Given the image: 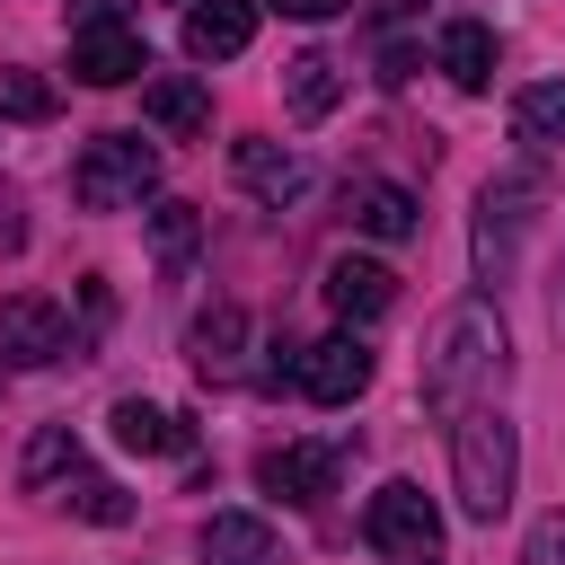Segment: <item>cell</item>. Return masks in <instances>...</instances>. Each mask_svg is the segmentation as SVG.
<instances>
[{
	"mask_svg": "<svg viewBox=\"0 0 565 565\" xmlns=\"http://www.w3.org/2000/svg\"><path fill=\"white\" fill-rule=\"evenodd\" d=\"M494 371H503V318H494L486 300H468V309L441 318V335H433V353H424V406L459 424Z\"/></svg>",
	"mask_w": 565,
	"mask_h": 565,
	"instance_id": "cell-1",
	"label": "cell"
},
{
	"mask_svg": "<svg viewBox=\"0 0 565 565\" xmlns=\"http://www.w3.org/2000/svg\"><path fill=\"white\" fill-rule=\"evenodd\" d=\"M512 468H521V441L494 406H468L450 424V486H459V512L468 521H503L512 512Z\"/></svg>",
	"mask_w": 565,
	"mask_h": 565,
	"instance_id": "cell-2",
	"label": "cell"
},
{
	"mask_svg": "<svg viewBox=\"0 0 565 565\" xmlns=\"http://www.w3.org/2000/svg\"><path fill=\"white\" fill-rule=\"evenodd\" d=\"M539 203H547V168H503V177H486V194H477V282L494 291L503 274H512V256H521V230L539 221Z\"/></svg>",
	"mask_w": 565,
	"mask_h": 565,
	"instance_id": "cell-3",
	"label": "cell"
},
{
	"mask_svg": "<svg viewBox=\"0 0 565 565\" xmlns=\"http://www.w3.org/2000/svg\"><path fill=\"white\" fill-rule=\"evenodd\" d=\"M150 185H159V150L141 132H97L79 150V168H71V203L79 212H132Z\"/></svg>",
	"mask_w": 565,
	"mask_h": 565,
	"instance_id": "cell-4",
	"label": "cell"
},
{
	"mask_svg": "<svg viewBox=\"0 0 565 565\" xmlns=\"http://www.w3.org/2000/svg\"><path fill=\"white\" fill-rule=\"evenodd\" d=\"M362 539H371L388 565H441V512H433V494L406 486V477H388V486L362 503Z\"/></svg>",
	"mask_w": 565,
	"mask_h": 565,
	"instance_id": "cell-5",
	"label": "cell"
},
{
	"mask_svg": "<svg viewBox=\"0 0 565 565\" xmlns=\"http://www.w3.org/2000/svg\"><path fill=\"white\" fill-rule=\"evenodd\" d=\"M71 71H79L88 88H124V79H141V71H150L141 26H132L124 9L88 0V9H79V35H71Z\"/></svg>",
	"mask_w": 565,
	"mask_h": 565,
	"instance_id": "cell-6",
	"label": "cell"
},
{
	"mask_svg": "<svg viewBox=\"0 0 565 565\" xmlns=\"http://www.w3.org/2000/svg\"><path fill=\"white\" fill-rule=\"evenodd\" d=\"M62 353H71V309H62L53 291L0 300V362H9V371H44V362H62Z\"/></svg>",
	"mask_w": 565,
	"mask_h": 565,
	"instance_id": "cell-7",
	"label": "cell"
},
{
	"mask_svg": "<svg viewBox=\"0 0 565 565\" xmlns=\"http://www.w3.org/2000/svg\"><path fill=\"white\" fill-rule=\"evenodd\" d=\"M291 388H300L309 406H353V397L371 388V344H362V335H318V344H300Z\"/></svg>",
	"mask_w": 565,
	"mask_h": 565,
	"instance_id": "cell-8",
	"label": "cell"
},
{
	"mask_svg": "<svg viewBox=\"0 0 565 565\" xmlns=\"http://www.w3.org/2000/svg\"><path fill=\"white\" fill-rule=\"evenodd\" d=\"M335 477H344V441H282V450H265L256 459V486L265 494H282V503H327L335 494Z\"/></svg>",
	"mask_w": 565,
	"mask_h": 565,
	"instance_id": "cell-9",
	"label": "cell"
},
{
	"mask_svg": "<svg viewBox=\"0 0 565 565\" xmlns=\"http://www.w3.org/2000/svg\"><path fill=\"white\" fill-rule=\"evenodd\" d=\"M230 177H238L256 203H274V212L309 194V159L282 150V141H230Z\"/></svg>",
	"mask_w": 565,
	"mask_h": 565,
	"instance_id": "cell-10",
	"label": "cell"
},
{
	"mask_svg": "<svg viewBox=\"0 0 565 565\" xmlns=\"http://www.w3.org/2000/svg\"><path fill=\"white\" fill-rule=\"evenodd\" d=\"M344 221L362 230V238H415V194L406 185H388V177H344Z\"/></svg>",
	"mask_w": 565,
	"mask_h": 565,
	"instance_id": "cell-11",
	"label": "cell"
},
{
	"mask_svg": "<svg viewBox=\"0 0 565 565\" xmlns=\"http://www.w3.org/2000/svg\"><path fill=\"white\" fill-rule=\"evenodd\" d=\"M388 300H397V274H388V265H371V256H335V265H327V309H335L344 327H371Z\"/></svg>",
	"mask_w": 565,
	"mask_h": 565,
	"instance_id": "cell-12",
	"label": "cell"
},
{
	"mask_svg": "<svg viewBox=\"0 0 565 565\" xmlns=\"http://www.w3.org/2000/svg\"><path fill=\"white\" fill-rule=\"evenodd\" d=\"M256 44V0H194L185 9V53L194 62H230Z\"/></svg>",
	"mask_w": 565,
	"mask_h": 565,
	"instance_id": "cell-13",
	"label": "cell"
},
{
	"mask_svg": "<svg viewBox=\"0 0 565 565\" xmlns=\"http://www.w3.org/2000/svg\"><path fill=\"white\" fill-rule=\"evenodd\" d=\"M141 115H150L168 141H194V132L212 124V97H203V79H185V71H159V79H141Z\"/></svg>",
	"mask_w": 565,
	"mask_h": 565,
	"instance_id": "cell-14",
	"label": "cell"
},
{
	"mask_svg": "<svg viewBox=\"0 0 565 565\" xmlns=\"http://www.w3.org/2000/svg\"><path fill=\"white\" fill-rule=\"evenodd\" d=\"M115 441L124 450H141V459H177V450H194V433H185V415H168V406H150V397H115Z\"/></svg>",
	"mask_w": 565,
	"mask_h": 565,
	"instance_id": "cell-15",
	"label": "cell"
},
{
	"mask_svg": "<svg viewBox=\"0 0 565 565\" xmlns=\"http://www.w3.org/2000/svg\"><path fill=\"white\" fill-rule=\"evenodd\" d=\"M238 344H247V309L238 300H212L194 318V371L203 380H238Z\"/></svg>",
	"mask_w": 565,
	"mask_h": 565,
	"instance_id": "cell-16",
	"label": "cell"
},
{
	"mask_svg": "<svg viewBox=\"0 0 565 565\" xmlns=\"http://www.w3.org/2000/svg\"><path fill=\"white\" fill-rule=\"evenodd\" d=\"M203 565H282V556H274V530L256 512H212L203 521Z\"/></svg>",
	"mask_w": 565,
	"mask_h": 565,
	"instance_id": "cell-17",
	"label": "cell"
},
{
	"mask_svg": "<svg viewBox=\"0 0 565 565\" xmlns=\"http://www.w3.org/2000/svg\"><path fill=\"white\" fill-rule=\"evenodd\" d=\"M335 97H344V71H335L327 53H291V62H282V106H291L300 124L335 115Z\"/></svg>",
	"mask_w": 565,
	"mask_h": 565,
	"instance_id": "cell-18",
	"label": "cell"
},
{
	"mask_svg": "<svg viewBox=\"0 0 565 565\" xmlns=\"http://www.w3.org/2000/svg\"><path fill=\"white\" fill-rule=\"evenodd\" d=\"M512 132H521L530 150H565V79L521 88V97H512Z\"/></svg>",
	"mask_w": 565,
	"mask_h": 565,
	"instance_id": "cell-19",
	"label": "cell"
},
{
	"mask_svg": "<svg viewBox=\"0 0 565 565\" xmlns=\"http://www.w3.org/2000/svg\"><path fill=\"white\" fill-rule=\"evenodd\" d=\"M441 71H450L459 88H486V79H494V35H486L477 18H450V26H441Z\"/></svg>",
	"mask_w": 565,
	"mask_h": 565,
	"instance_id": "cell-20",
	"label": "cell"
},
{
	"mask_svg": "<svg viewBox=\"0 0 565 565\" xmlns=\"http://www.w3.org/2000/svg\"><path fill=\"white\" fill-rule=\"evenodd\" d=\"M62 503H71L79 521H97V530H124V521H132V494H124L115 477H97V468H71V477H62Z\"/></svg>",
	"mask_w": 565,
	"mask_h": 565,
	"instance_id": "cell-21",
	"label": "cell"
},
{
	"mask_svg": "<svg viewBox=\"0 0 565 565\" xmlns=\"http://www.w3.org/2000/svg\"><path fill=\"white\" fill-rule=\"evenodd\" d=\"M62 115V88L44 71H0V124H53Z\"/></svg>",
	"mask_w": 565,
	"mask_h": 565,
	"instance_id": "cell-22",
	"label": "cell"
},
{
	"mask_svg": "<svg viewBox=\"0 0 565 565\" xmlns=\"http://www.w3.org/2000/svg\"><path fill=\"white\" fill-rule=\"evenodd\" d=\"M194 238H203L194 203H159V212H150V247H159V265H168V274H177V265L194 256Z\"/></svg>",
	"mask_w": 565,
	"mask_h": 565,
	"instance_id": "cell-23",
	"label": "cell"
},
{
	"mask_svg": "<svg viewBox=\"0 0 565 565\" xmlns=\"http://www.w3.org/2000/svg\"><path fill=\"white\" fill-rule=\"evenodd\" d=\"M71 468H79V441H71L62 424H44V433L26 441V468H18V477H26V486H53V477H71Z\"/></svg>",
	"mask_w": 565,
	"mask_h": 565,
	"instance_id": "cell-24",
	"label": "cell"
},
{
	"mask_svg": "<svg viewBox=\"0 0 565 565\" xmlns=\"http://www.w3.org/2000/svg\"><path fill=\"white\" fill-rule=\"evenodd\" d=\"M521 565H565V512H539V521H530Z\"/></svg>",
	"mask_w": 565,
	"mask_h": 565,
	"instance_id": "cell-25",
	"label": "cell"
},
{
	"mask_svg": "<svg viewBox=\"0 0 565 565\" xmlns=\"http://www.w3.org/2000/svg\"><path fill=\"white\" fill-rule=\"evenodd\" d=\"M274 9H282V18H309V26H318V18H335V9H353V0H274Z\"/></svg>",
	"mask_w": 565,
	"mask_h": 565,
	"instance_id": "cell-26",
	"label": "cell"
},
{
	"mask_svg": "<svg viewBox=\"0 0 565 565\" xmlns=\"http://www.w3.org/2000/svg\"><path fill=\"white\" fill-rule=\"evenodd\" d=\"M547 318H556V335H565V265H556V300H547Z\"/></svg>",
	"mask_w": 565,
	"mask_h": 565,
	"instance_id": "cell-27",
	"label": "cell"
}]
</instances>
